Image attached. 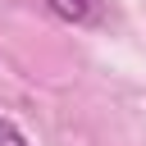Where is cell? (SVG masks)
I'll list each match as a JSON object with an SVG mask.
<instances>
[{"instance_id":"6da1fadb","label":"cell","mask_w":146,"mask_h":146,"mask_svg":"<svg viewBox=\"0 0 146 146\" xmlns=\"http://www.w3.org/2000/svg\"><path fill=\"white\" fill-rule=\"evenodd\" d=\"M46 9L73 27H96V23H105L110 0H46Z\"/></svg>"},{"instance_id":"7a4b0ae2","label":"cell","mask_w":146,"mask_h":146,"mask_svg":"<svg viewBox=\"0 0 146 146\" xmlns=\"http://www.w3.org/2000/svg\"><path fill=\"white\" fill-rule=\"evenodd\" d=\"M0 146H27V137L18 132V123H9V119H0Z\"/></svg>"}]
</instances>
